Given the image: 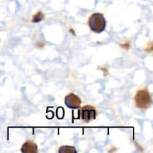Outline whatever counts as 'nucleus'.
I'll return each instance as SVG.
<instances>
[{"mask_svg":"<svg viewBox=\"0 0 153 153\" xmlns=\"http://www.w3.org/2000/svg\"><path fill=\"white\" fill-rule=\"evenodd\" d=\"M96 116V109L91 105L84 106L79 111V117L85 123H89L90 121L95 120Z\"/></svg>","mask_w":153,"mask_h":153,"instance_id":"nucleus-3","label":"nucleus"},{"mask_svg":"<svg viewBox=\"0 0 153 153\" xmlns=\"http://www.w3.org/2000/svg\"><path fill=\"white\" fill-rule=\"evenodd\" d=\"M64 102L67 108L71 109H78L80 108L82 100L74 94H70L65 97Z\"/></svg>","mask_w":153,"mask_h":153,"instance_id":"nucleus-4","label":"nucleus"},{"mask_svg":"<svg viewBox=\"0 0 153 153\" xmlns=\"http://www.w3.org/2000/svg\"><path fill=\"white\" fill-rule=\"evenodd\" d=\"M59 153H76V148L74 146H63L58 150Z\"/></svg>","mask_w":153,"mask_h":153,"instance_id":"nucleus-6","label":"nucleus"},{"mask_svg":"<svg viewBox=\"0 0 153 153\" xmlns=\"http://www.w3.org/2000/svg\"><path fill=\"white\" fill-rule=\"evenodd\" d=\"M88 25L94 32L100 34L106 28V20L102 13H95L90 16L88 19Z\"/></svg>","mask_w":153,"mask_h":153,"instance_id":"nucleus-1","label":"nucleus"},{"mask_svg":"<svg viewBox=\"0 0 153 153\" xmlns=\"http://www.w3.org/2000/svg\"><path fill=\"white\" fill-rule=\"evenodd\" d=\"M21 152L22 153H37V146L35 143L31 140L25 142L21 148Z\"/></svg>","mask_w":153,"mask_h":153,"instance_id":"nucleus-5","label":"nucleus"},{"mask_svg":"<svg viewBox=\"0 0 153 153\" xmlns=\"http://www.w3.org/2000/svg\"><path fill=\"white\" fill-rule=\"evenodd\" d=\"M64 116V110L62 108H58L57 110V117L59 119H62Z\"/></svg>","mask_w":153,"mask_h":153,"instance_id":"nucleus-8","label":"nucleus"},{"mask_svg":"<svg viewBox=\"0 0 153 153\" xmlns=\"http://www.w3.org/2000/svg\"><path fill=\"white\" fill-rule=\"evenodd\" d=\"M134 102L137 108L140 109H147L152 104V97L146 88L139 90L134 97Z\"/></svg>","mask_w":153,"mask_h":153,"instance_id":"nucleus-2","label":"nucleus"},{"mask_svg":"<svg viewBox=\"0 0 153 153\" xmlns=\"http://www.w3.org/2000/svg\"><path fill=\"white\" fill-rule=\"evenodd\" d=\"M44 19V14L41 11H39L33 16L32 22H39Z\"/></svg>","mask_w":153,"mask_h":153,"instance_id":"nucleus-7","label":"nucleus"}]
</instances>
